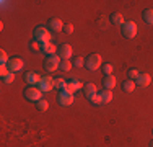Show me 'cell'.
<instances>
[{
    "label": "cell",
    "instance_id": "13",
    "mask_svg": "<svg viewBox=\"0 0 153 147\" xmlns=\"http://www.w3.org/2000/svg\"><path fill=\"white\" fill-rule=\"evenodd\" d=\"M83 92H85L86 98H88V100H91L94 95L98 93V88H96V85H94V83H86V85L83 87Z\"/></svg>",
    "mask_w": 153,
    "mask_h": 147
},
{
    "label": "cell",
    "instance_id": "17",
    "mask_svg": "<svg viewBox=\"0 0 153 147\" xmlns=\"http://www.w3.org/2000/svg\"><path fill=\"white\" fill-rule=\"evenodd\" d=\"M116 83H117V80H116L114 75H106V79H104V87H106V90H112V88L116 87Z\"/></svg>",
    "mask_w": 153,
    "mask_h": 147
},
{
    "label": "cell",
    "instance_id": "7",
    "mask_svg": "<svg viewBox=\"0 0 153 147\" xmlns=\"http://www.w3.org/2000/svg\"><path fill=\"white\" fill-rule=\"evenodd\" d=\"M39 88H41V92L44 93V92H51L52 88H56V79H52L51 75L47 77H42L41 82H39Z\"/></svg>",
    "mask_w": 153,
    "mask_h": 147
},
{
    "label": "cell",
    "instance_id": "5",
    "mask_svg": "<svg viewBox=\"0 0 153 147\" xmlns=\"http://www.w3.org/2000/svg\"><path fill=\"white\" fill-rule=\"evenodd\" d=\"M101 64H103V56H100V54H91V56H88V59H86V62H85L86 69H90V70H98V69L101 67Z\"/></svg>",
    "mask_w": 153,
    "mask_h": 147
},
{
    "label": "cell",
    "instance_id": "28",
    "mask_svg": "<svg viewBox=\"0 0 153 147\" xmlns=\"http://www.w3.org/2000/svg\"><path fill=\"white\" fill-rule=\"evenodd\" d=\"M90 101H91L93 105H101V103H103V100H101V93H96V95H94V97H93Z\"/></svg>",
    "mask_w": 153,
    "mask_h": 147
},
{
    "label": "cell",
    "instance_id": "4",
    "mask_svg": "<svg viewBox=\"0 0 153 147\" xmlns=\"http://www.w3.org/2000/svg\"><path fill=\"white\" fill-rule=\"evenodd\" d=\"M137 23L135 21H126V23L122 25V34L124 38L130 39V38H135L137 36Z\"/></svg>",
    "mask_w": 153,
    "mask_h": 147
},
{
    "label": "cell",
    "instance_id": "9",
    "mask_svg": "<svg viewBox=\"0 0 153 147\" xmlns=\"http://www.w3.org/2000/svg\"><path fill=\"white\" fill-rule=\"evenodd\" d=\"M23 67H25V62H23V59H20V57H12L10 59V62H8V69H10V72H18V70H23Z\"/></svg>",
    "mask_w": 153,
    "mask_h": 147
},
{
    "label": "cell",
    "instance_id": "12",
    "mask_svg": "<svg viewBox=\"0 0 153 147\" xmlns=\"http://www.w3.org/2000/svg\"><path fill=\"white\" fill-rule=\"evenodd\" d=\"M57 49H59V47H57L54 43H42V49L41 51L44 54H47V56H56Z\"/></svg>",
    "mask_w": 153,
    "mask_h": 147
},
{
    "label": "cell",
    "instance_id": "1",
    "mask_svg": "<svg viewBox=\"0 0 153 147\" xmlns=\"http://www.w3.org/2000/svg\"><path fill=\"white\" fill-rule=\"evenodd\" d=\"M34 41H39V43H51L52 41V34H51V31L47 28H36L34 29Z\"/></svg>",
    "mask_w": 153,
    "mask_h": 147
},
{
    "label": "cell",
    "instance_id": "8",
    "mask_svg": "<svg viewBox=\"0 0 153 147\" xmlns=\"http://www.w3.org/2000/svg\"><path fill=\"white\" fill-rule=\"evenodd\" d=\"M57 56H59L62 61H70V57L74 56L72 46H70V44H62L59 49H57Z\"/></svg>",
    "mask_w": 153,
    "mask_h": 147
},
{
    "label": "cell",
    "instance_id": "10",
    "mask_svg": "<svg viewBox=\"0 0 153 147\" xmlns=\"http://www.w3.org/2000/svg\"><path fill=\"white\" fill-rule=\"evenodd\" d=\"M41 79L42 77L36 72H26V75H25V80L30 83V87H38L39 82H41Z\"/></svg>",
    "mask_w": 153,
    "mask_h": 147
},
{
    "label": "cell",
    "instance_id": "25",
    "mask_svg": "<svg viewBox=\"0 0 153 147\" xmlns=\"http://www.w3.org/2000/svg\"><path fill=\"white\" fill-rule=\"evenodd\" d=\"M3 82H5L7 85H10V83H13V82H15V74H13V72H10L8 75H7L5 79H3Z\"/></svg>",
    "mask_w": 153,
    "mask_h": 147
},
{
    "label": "cell",
    "instance_id": "27",
    "mask_svg": "<svg viewBox=\"0 0 153 147\" xmlns=\"http://www.w3.org/2000/svg\"><path fill=\"white\" fill-rule=\"evenodd\" d=\"M10 74V69L8 65H0V75H2V79H5L7 75Z\"/></svg>",
    "mask_w": 153,
    "mask_h": 147
},
{
    "label": "cell",
    "instance_id": "3",
    "mask_svg": "<svg viewBox=\"0 0 153 147\" xmlns=\"http://www.w3.org/2000/svg\"><path fill=\"white\" fill-rule=\"evenodd\" d=\"M25 97H26V100L38 103V101L42 100V92L39 87H28L26 90H25Z\"/></svg>",
    "mask_w": 153,
    "mask_h": 147
},
{
    "label": "cell",
    "instance_id": "21",
    "mask_svg": "<svg viewBox=\"0 0 153 147\" xmlns=\"http://www.w3.org/2000/svg\"><path fill=\"white\" fill-rule=\"evenodd\" d=\"M67 80L65 79H62V77H59V79H56V88H59L60 92H64L65 88H67Z\"/></svg>",
    "mask_w": 153,
    "mask_h": 147
},
{
    "label": "cell",
    "instance_id": "24",
    "mask_svg": "<svg viewBox=\"0 0 153 147\" xmlns=\"http://www.w3.org/2000/svg\"><path fill=\"white\" fill-rule=\"evenodd\" d=\"M138 75H140V72H138L137 69H132V70H129V79L134 80V82H135V80L138 79Z\"/></svg>",
    "mask_w": 153,
    "mask_h": 147
},
{
    "label": "cell",
    "instance_id": "11",
    "mask_svg": "<svg viewBox=\"0 0 153 147\" xmlns=\"http://www.w3.org/2000/svg\"><path fill=\"white\" fill-rule=\"evenodd\" d=\"M85 85H83L82 82H80V80H76V79H72L70 82L67 83V88H65V90L67 92H70V93H74L75 95V92H78L80 88H83Z\"/></svg>",
    "mask_w": 153,
    "mask_h": 147
},
{
    "label": "cell",
    "instance_id": "19",
    "mask_svg": "<svg viewBox=\"0 0 153 147\" xmlns=\"http://www.w3.org/2000/svg\"><path fill=\"white\" fill-rule=\"evenodd\" d=\"M101 100H103V103H111L112 101V92L111 90H103L101 92Z\"/></svg>",
    "mask_w": 153,
    "mask_h": 147
},
{
    "label": "cell",
    "instance_id": "29",
    "mask_svg": "<svg viewBox=\"0 0 153 147\" xmlns=\"http://www.w3.org/2000/svg\"><path fill=\"white\" fill-rule=\"evenodd\" d=\"M103 70H104V74H106V75H112V70H114V67H112L111 64H104Z\"/></svg>",
    "mask_w": 153,
    "mask_h": 147
},
{
    "label": "cell",
    "instance_id": "20",
    "mask_svg": "<svg viewBox=\"0 0 153 147\" xmlns=\"http://www.w3.org/2000/svg\"><path fill=\"white\" fill-rule=\"evenodd\" d=\"M143 20L147 21L148 25H153V8H147L143 12Z\"/></svg>",
    "mask_w": 153,
    "mask_h": 147
},
{
    "label": "cell",
    "instance_id": "22",
    "mask_svg": "<svg viewBox=\"0 0 153 147\" xmlns=\"http://www.w3.org/2000/svg\"><path fill=\"white\" fill-rule=\"evenodd\" d=\"M60 69L64 72H68V70H72V62L70 61H62V64H60Z\"/></svg>",
    "mask_w": 153,
    "mask_h": 147
},
{
    "label": "cell",
    "instance_id": "14",
    "mask_svg": "<svg viewBox=\"0 0 153 147\" xmlns=\"http://www.w3.org/2000/svg\"><path fill=\"white\" fill-rule=\"evenodd\" d=\"M150 82H152L150 74H140V75H138V79L135 80V83H137V85H140V87H143V88L150 85Z\"/></svg>",
    "mask_w": 153,
    "mask_h": 147
},
{
    "label": "cell",
    "instance_id": "31",
    "mask_svg": "<svg viewBox=\"0 0 153 147\" xmlns=\"http://www.w3.org/2000/svg\"><path fill=\"white\" fill-rule=\"evenodd\" d=\"M85 59H83V57H76L75 59V65H76V67H83V65H85Z\"/></svg>",
    "mask_w": 153,
    "mask_h": 147
},
{
    "label": "cell",
    "instance_id": "18",
    "mask_svg": "<svg viewBox=\"0 0 153 147\" xmlns=\"http://www.w3.org/2000/svg\"><path fill=\"white\" fill-rule=\"evenodd\" d=\"M122 90L126 92V93H132L134 90H135V82L134 80H126V82L122 83Z\"/></svg>",
    "mask_w": 153,
    "mask_h": 147
},
{
    "label": "cell",
    "instance_id": "16",
    "mask_svg": "<svg viewBox=\"0 0 153 147\" xmlns=\"http://www.w3.org/2000/svg\"><path fill=\"white\" fill-rule=\"evenodd\" d=\"M111 21L114 25H117V26H122L124 23H126V20H124V16H122V13H119V12H114L111 15Z\"/></svg>",
    "mask_w": 153,
    "mask_h": 147
},
{
    "label": "cell",
    "instance_id": "23",
    "mask_svg": "<svg viewBox=\"0 0 153 147\" xmlns=\"http://www.w3.org/2000/svg\"><path fill=\"white\" fill-rule=\"evenodd\" d=\"M0 61H2V65H7L10 62V59H8V56H7V52L5 51H0Z\"/></svg>",
    "mask_w": 153,
    "mask_h": 147
},
{
    "label": "cell",
    "instance_id": "32",
    "mask_svg": "<svg viewBox=\"0 0 153 147\" xmlns=\"http://www.w3.org/2000/svg\"><path fill=\"white\" fill-rule=\"evenodd\" d=\"M64 31L67 33V34H72V33H74V25H70V23L65 25V26H64Z\"/></svg>",
    "mask_w": 153,
    "mask_h": 147
},
{
    "label": "cell",
    "instance_id": "15",
    "mask_svg": "<svg viewBox=\"0 0 153 147\" xmlns=\"http://www.w3.org/2000/svg\"><path fill=\"white\" fill-rule=\"evenodd\" d=\"M64 26L65 25L62 23V20H59V18H51L49 20V28L52 29V31H62Z\"/></svg>",
    "mask_w": 153,
    "mask_h": 147
},
{
    "label": "cell",
    "instance_id": "30",
    "mask_svg": "<svg viewBox=\"0 0 153 147\" xmlns=\"http://www.w3.org/2000/svg\"><path fill=\"white\" fill-rule=\"evenodd\" d=\"M31 49L38 52V51L42 49V44H39V41H33V43H31Z\"/></svg>",
    "mask_w": 153,
    "mask_h": 147
},
{
    "label": "cell",
    "instance_id": "6",
    "mask_svg": "<svg viewBox=\"0 0 153 147\" xmlns=\"http://www.w3.org/2000/svg\"><path fill=\"white\" fill-rule=\"evenodd\" d=\"M74 100H75L74 93H70V92H67V90L60 92V93L57 95V103L62 106H70L72 103H74Z\"/></svg>",
    "mask_w": 153,
    "mask_h": 147
},
{
    "label": "cell",
    "instance_id": "33",
    "mask_svg": "<svg viewBox=\"0 0 153 147\" xmlns=\"http://www.w3.org/2000/svg\"><path fill=\"white\" fill-rule=\"evenodd\" d=\"M150 147H153V141H152V142H150Z\"/></svg>",
    "mask_w": 153,
    "mask_h": 147
},
{
    "label": "cell",
    "instance_id": "2",
    "mask_svg": "<svg viewBox=\"0 0 153 147\" xmlns=\"http://www.w3.org/2000/svg\"><path fill=\"white\" fill-rule=\"evenodd\" d=\"M62 64V59L59 56H47L44 61V69L47 72H54V70H59Z\"/></svg>",
    "mask_w": 153,
    "mask_h": 147
},
{
    "label": "cell",
    "instance_id": "26",
    "mask_svg": "<svg viewBox=\"0 0 153 147\" xmlns=\"http://www.w3.org/2000/svg\"><path fill=\"white\" fill-rule=\"evenodd\" d=\"M38 108H39V111H46L49 108V103L46 100H41V101H38Z\"/></svg>",
    "mask_w": 153,
    "mask_h": 147
}]
</instances>
